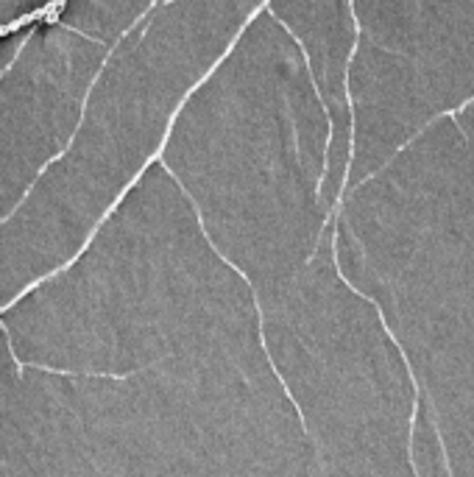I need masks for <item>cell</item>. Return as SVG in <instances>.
<instances>
[{
    "mask_svg": "<svg viewBox=\"0 0 474 477\" xmlns=\"http://www.w3.org/2000/svg\"><path fill=\"white\" fill-rule=\"evenodd\" d=\"M0 477H321L262 338L126 374L20 363L0 335Z\"/></svg>",
    "mask_w": 474,
    "mask_h": 477,
    "instance_id": "1",
    "label": "cell"
},
{
    "mask_svg": "<svg viewBox=\"0 0 474 477\" xmlns=\"http://www.w3.org/2000/svg\"><path fill=\"white\" fill-rule=\"evenodd\" d=\"M0 335L28 366L126 374L262 326L254 285L156 157L67 265L3 307Z\"/></svg>",
    "mask_w": 474,
    "mask_h": 477,
    "instance_id": "2",
    "label": "cell"
},
{
    "mask_svg": "<svg viewBox=\"0 0 474 477\" xmlns=\"http://www.w3.org/2000/svg\"><path fill=\"white\" fill-rule=\"evenodd\" d=\"M329 140L304 50L265 6L170 126L159 159L257 296L296 277L335 221L324 204Z\"/></svg>",
    "mask_w": 474,
    "mask_h": 477,
    "instance_id": "3",
    "label": "cell"
},
{
    "mask_svg": "<svg viewBox=\"0 0 474 477\" xmlns=\"http://www.w3.org/2000/svg\"><path fill=\"white\" fill-rule=\"evenodd\" d=\"M268 0H156L112 45L67 151L0 226V302L76 257L159 157L204 76Z\"/></svg>",
    "mask_w": 474,
    "mask_h": 477,
    "instance_id": "4",
    "label": "cell"
},
{
    "mask_svg": "<svg viewBox=\"0 0 474 477\" xmlns=\"http://www.w3.org/2000/svg\"><path fill=\"white\" fill-rule=\"evenodd\" d=\"M257 302L265 352L321 477H416L419 380L379 304L343 274L335 221L312 260Z\"/></svg>",
    "mask_w": 474,
    "mask_h": 477,
    "instance_id": "5",
    "label": "cell"
},
{
    "mask_svg": "<svg viewBox=\"0 0 474 477\" xmlns=\"http://www.w3.org/2000/svg\"><path fill=\"white\" fill-rule=\"evenodd\" d=\"M354 140L343 193L432 120L474 101V0H354Z\"/></svg>",
    "mask_w": 474,
    "mask_h": 477,
    "instance_id": "6",
    "label": "cell"
},
{
    "mask_svg": "<svg viewBox=\"0 0 474 477\" xmlns=\"http://www.w3.org/2000/svg\"><path fill=\"white\" fill-rule=\"evenodd\" d=\"M109 50V42L45 14L31 25L17 56L0 67L3 218L73 143Z\"/></svg>",
    "mask_w": 474,
    "mask_h": 477,
    "instance_id": "7",
    "label": "cell"
},
{
    "mask_svg": "<svg viewBox=\"0 0 474 477\" xmlns=\"http://www.w3.org/2000/svg\"><path fill=\"white\" fill-rule=\"evenodd\" d=\"M265 9L301 45L312 79L329 109L332 140L324 179V204L329 212H337L343 187H346L354 140L349 67H352V56L357 48V39H360L354 0H268Z\"/></svg>",
    "mask_w": 474,
    "mask_h": 477,
    "instance_id": "8",
    "label": "cell"
},
{
    "mask_svg": "<svg viewBox=\"0 0 474 477\" xmlns=\"http://www.w3.org/2000/svg\"><path fill=\"white\" fill-rule=\"evenodd\" d=\"M154 3L156 0H59L50 14L114 45Z\"/></svg>",
    "mask_w": 474,
    "mask_h": 477,
    "instance_id": "9",
    "label": "cell"
},
{
    "mask_svg": "<svg viewBox=\"0 0 474 477\" xmlns=\"http://www.w3.org/2000/svg\"><path fill=\"white\" fill-rule=\"evenodd\" d=\"M410 460H413L416 477H452L444 433H441L438 419L424 399H419V407H416L413 435H410Z\"/></svg>",
    "mask_w": 474,
    "mask_h": 477,
    "instance_id": "10",
    "label": "cell"
}]
</instances>
